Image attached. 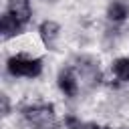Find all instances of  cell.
Instances as JSON below:
<instances>
[{"label": "cell", "instance_id": "cell-1", "mask_svg": "<svg viewBox=\"0 0 129 129\" xmlns=\"http://www.w3.org/2000/svg\"><path fill=\"white\" fill-rule=\"evenodd\" d=\"M22 115L26 117V121L38 129H54V107L48 103L42 105H24L20 107Z\"/></svg>", "mask_w": 129, "mask_h": 129}, {"label": "cell", "instance_id": "cell-2", "mask_svg": "<svg viewBox=\"0 0 129 129\" xmlns=\"http://www.w3.org/2000/svg\"><path fill=\"white\" fill-rule=\"evenodd\" d=\"M6 69L12 77H38L42 73V60L40 58H26V56H10L6 62Z\"/></svg>", "mask_w": 129, "mask_h": 129}, {"label": "cell", "instance_id": "cell-3", "mask_svg": "<svg viewBox=\"0 0 129 129\" xmlns=\"http://www.w3.org/2000/svg\"><path fill=\"white\" fill-rule=\"evenodd\" d=\"M77 69L81 73V77L91 83V85H97L101 81V73H99V62L93 58V56H79L77 58Z\"/></svg>", "mask_w": 129, "mask_h": 129}, {"label": "cell", "instance_id": "cell-4", "mask_svg": "<svg viewBox=\"0 0 129 129\" xmlns=\"http://www.w3.org/2000/svg\"><path fill=\"white\" fill-rule=\"evenodd\" d=\"M58 89L67 95V97H75L77 91H79V83H77V77L73 75L71 69H62L58 73Z\"/></svg>", "mask_w": 129, "mask_h": 129}, {"label": "cell", "instance_id": "cell-5", "mask_svg": "<svg viewBox=\"0 0 129 129\" xmlns=\"http://www.w3.org/2000/svg\"><path fill=\"white\" fill-rule=\"evenodd\" d=\"M8 12L20 20L22 24H26L30 20V4L28 0H8Z\"/></svg>", "mask_w": 129, "mask_h": 129}, {"label": "cell", "instance_id": "cell-6", "mask_svg": "<svg viewBox=\"0 0 129 129\" xmlns=\"http://www.w3.org/2000/svg\"><path fill=\"white\" fill-rule=\"evenodd\" d=\"M58 24L52 22V20H44L40 26H38V32H40V38L42 42L48 46V48H54V42H56V36H58Z\"/></svg>", "mask_w": 129, "mask_h": 129}, {"label": "cell", "instance_id": "cell-7", "mask_svg": "<svg viewBox=\"0 0 129 129\" xmlns=\"http://www.w3.org/2000/svg\"><path fill=\"white\" fill-rule=\"evenodd\" d=\"M22 28H24V24H22L20 20H16L10 12H6V14L2 16V38H4V40L20 34Z\"/></svg>", "mask_w": 129, "mask_h": 129}, {"label": "cell", "instance_id": "cell-8", "mask_svg": "<svg viewBox=\"0 0 129 129\" xmlns=\"http://www.w3.org/2000/svg\"><path fill=\"white\" fill-rule=\"evenodd\" d=\"M107 16H109V20H115V22H121V20H125L127 16H129V6L125 4V2H113L111 6H109V10H107Z\"/></svg>", "mask_w": 129, "mask_h": 129}, {"label": "cell", "instance_id": "cell-9", "mask_svg": "<svg viewBox=\"0 0 129 129\" xmlns=\"http://www.w3.org/2000/svg\"><path fill=\"white\" fill-rule=\"evenodd\" d=\"M113 73H115V77L119 79V81H129V58L127 56H121V58H117L115 62H113Z\"/></svg>", "mask_w": 129, "mask_h": 129}, {"label": "cell", "instance_id": "cell-10", "mask_svg": "<svg viewBox=\"0 0 129 129\" xmlns=\"http://www.w3.org/2000/svg\"><path fill=\"white\" fill-rule=\"evenodd\" d=\"M64 125H67L69 129H83V123H81L75 115H67V117H64Z\"/></svg>", "mask_w": 129, "mask_h": 129}, {"label": "cell", "instance_id": "cell-11", "mask_svg": "<svg viewBox=\"0 0 129 129\" xmlns=\"http://www.w3.org/2000/svg\"><path fill=\"white\" fill-rule=\"evenodd\" d=\"M0 103H2V115H4V117L10 115V101H8L6 95H0Z\"/></svg>", "mask_w": 129, "mask_h": 129}, {"label": "cell", "instance_id": "cell-12", "mask_svg": "<svg viewBox=\"0 0 129 129\" xmlns=\"http://www.w3.org/2000/svg\"><path fill=\"white\" fill-rule=\"evenodd\" d=\"M83 129H103L101 125H97V123H85L83 125Z\"/></svg>", "mask_w": 129, "mask_h": 129}, {"label": "cell", "instance_id": "cell-13", "mask_svg": "<svg viewBox=\"0 0 129 129\" xmlns=\"http://www.w3.org/2000/svg\"><path fill=\"white\" fill-rule=\"evenodd\" d=\"M119 129H121V127H119Z\"/></svg>", "mask_w": 129, "mask_h": 129}]
</instances>
